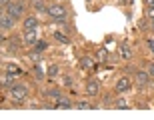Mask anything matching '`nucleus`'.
Returning <instances> with one entry per match:
<instances>
[{
	"mask_svg": "<svg viewBox=\"0 0 154 120\" xmlns=\"http://www.w3.org/2000/svg\"><path fill=\"white\" fill-rule=\"evenodd\" d=\"M46 96L52 98V100H60V98H62V92L58 90V88H50V90L46 92Z\"/></svg>",
	"mask_w": 154,
	"mask_h": 120,
	"instance_id": "dca6fc26",
	"label": "nucleus"
},
{
	"mask_svg": "<svg viewBox=\"0 0 154 120\" xmlns=\"http://www.w3.org/2000/svg\"><path fill=\"white\" fill-rule=\"evenodd\" d=\"M62 82H64V86H66V88H70V86H72V78H70V76H66Z\"/></svg>",
	"mask_w": 154,
	"mask_h": 120,
	"instance_id": "a878e982",
	"label": "nucleus"
},
{
	"mask_svg": "<svg viewBox=\"0 0 154 120\" xmlns=\"http://www.w3.org/2000/svg\"><path fill=\"white\" fill-rule=\"evenodd\" d=\"M30 6H32V10L38 12V14H44V12H48V4H46L44 0H30Z\"/></svg>",
	"mask_w": 154,
	"mask_h": 120,
	"instance_id": "9d476101",
	"label": "nucleus"
},
{
	"mask_svg": "<svg viewBox=\"0 0 154 120\" xmlns=\"http://www.w3.org/2000/svg\"><path fill=\"white\" fill-rule=\"evenodd\" d=\"M74 108H78V110H88V108H96V106H92V104L86 102V100H80V102L74 104Z\"/></svg>",
	"mask_w": 154,
	"mask_h": 120,
	"instance_id": "aec40b11",
	"label": "nucleus"
},
{
	"mask_svg": "<svg viewBox=\"0 0 154 120\" xmlns=\"http://www.w3.org/2000/svg\"><path fill=\"white\" fill-rule=\"evenodd\" d=\"M34 76L38 80H42L46 76V68H44V64L40 62V60H38V64H34Z\"/></svg>",
	"mask_w": 154,
	"mask_h": 120,
	"instance_id": "2eb2a0df",
	"label": "nucleus"
},
{
	"mask_svg": "<svg viewBox=\"0 0 154 120\" xmlns=\"http://www.w3.org/2000/svg\"><path fill=\"white\" fill-rule=\"evenodd\" d=\"M130 88H132V80L128 78V76H120V78L116 80V84H114V90L120 92V94H122V92H128Z\"/></svg>",
	"mask_w": 154,
	"mask_h": 120,
	"instance_id": "0eeeda50",
	"label": "nucleus"
},
{
	"mask_svg": "<svg viewBox=\"0 0 154 120\" xmlns=\"http://www.w3.org/2000/svg\"><path fill=\"white\" fill-rule=\"evenodd\" d=\"M134 84L138 88H146V86L152 84V76L146 72V70H138L136 74H134Z\"/></svg>",
	"mask_w": 154,
	"mask_h": 120,
	"instance_id": "20e7f679",
	"label": "nucleus"
},
{
	"mask_svg": "<svg viewBox=\"0 0 154 120\" xmlns=\"http://www.w3.org/2000/svg\"><path fill=\"white\" fill-rule=\"evenodd\" d=\"M46 48H48V44H46L44 40H38V42H36V44H34V50H38V52L46 50Z\"/></svg>",
	"mask_w": 154,
	"mask_h": 120,
	"instance_id": "4be33fe9",
	"label": "nucleus"
},
{
	"mask_svg": "<svg viewBox=\"0 0 154 120\" xmlns=\"http://www.w3.org/2000/svg\"><path fill=\"white\" fill-rule=\"evenodd\" d=\"M6 12L12 14V16L18 20V18H22L24 14H26V2H24V0H12V4L6 8Z\"/></svg>",
	"mask_w": 154,
	"mask_h": 120,
	"instance_id": "7ed1b4c3",
	"label": "nucleus"
},
{
	"mask_svg": "<svg viewBox=\"0 0 154 120\" xmlns=\"http://www.w3.org/2000/svg\"><path fill=\"white\" fill-rule=\"evenodd\" d=\"M46 14L54 22H66V18H68V12H66V8L62 4H48V12Z\"/></svg>",
	"mask_w": 154,
	"mask_h": 120,
	"instance_id": "f257e3e1",
	"label": "nucleus"
},
{
	"mask_svg": "<svg viewBox=\"0 0 154 120\" xmlns=\"http://www.w3.org/2000/svg\"><path fill=\"white\" fill-rule=\"evenodd\" d=\"M120 56L124 58V60H130L134 54H132V48H130V44H122L120 46Z\"/></svg>",
	"mask_w": 154,
	"mask_h": 120,
	"instance_id": "ddd939ff",
	"label": "nucleus"
},
{
	"mask_svg": "<svg viewBox=\"0 0 154 120\" xmlns=\"http://www.w3.org/2000/svg\"><path fill=\"white\" fill-rule=\"evenodd\" d=\"M10 4H12V0H0V6H2V8H8Z\"/></svg>",
	"mask_w": 154,
	"mask_h": 120,
	"instance_id": "bb28decb",
	"label": "nucleus"
},
{
	"mask_svg": "<svg viewBox=\"0 0 154 120\" xmlns=\"http://www.w3.org/2000/svg\"><path fill=\"white\" fill-rule=\"evenodd\" d=\"M84 92H86V96H96L98 92H100V82H98L96 78L86 80V84H84Z\"/></svg>",
	"mask_w": 154,
	"mask_h": 120,
	"instance_id": "423d86ee",
	"label": "nucleus"
},
{
	"mask_svg": "<svg viewBox=\"0 0 154 120\" xmlns=\"http://www.w3.org/2000/svg\"><path fill=\"white\" fill-rule=\"evenodd\" d=\"M152 30H154V22H152Z\"/></svg>",
	"mask_w": 154,
	"mask_h": 120,
	"instance_id": "c756f323",
	"label": "nucleus"
},
{
	"mask_svg": "<svg viewBox=\"0 0 154 120\" xmlns=\"http://www.w3.org/2000/svg\"><path fill=\"white\" fill-rule=\"evenodd\" d=\"M58 74H60V66H56V64H50V66L46 68V76H48L50 80H54Z\"/></svg>",
	"mask_w": 154,
	"mask_h": 120,
	"instance_id": "4468645a",
	"label": "nucleus"
},
{
	"mask_svg": "<svg viewBox=\"0 0 154 120\" xmlns=\"http://www.w3.org/2000/svg\"><path fill=\"white\" fill-rule=\"evenodd\" d=\"M26 96H28V86L24 84V82H16V84L10 86V98L12 100L22 102V100H26Z\"/></svg>",
	"mask_w": 154,
	"mask_h": 120,
	"instance_id": "f03ea898",
	"label": "nucleus"
},
{
	"mask_svg": "<svg viewBox=\"0 0 154 120\" xmlns=\"http://www.w3.org/2000/svg\"><path fill=\"white\" fill-rule=\"evenodd\" d=\"M118 2H120V4H126V2H128V0H118Z\"/></svg>",
	"mask_w": 154,
	"mask_h": 120,
	"instance_id": "c85d7f7f",
	"label": "nucleus"
},
{
	"mask_svg": "<svg viewBox=\"0 0 154 120\" xmlns=\"http://www.w3.org/2000/svg\"><path fill=\"white\" fill-rule=\"evenodd\" d=\"M146 72H148L150 76L154 78V62H150V64H146Z\"/></svg>",
	"mask_w": 154,
	"mask_h": 120,
	"instance_id": "393cba45",
	"label": "nucleus"
},
{
	"mask_svg": "<svg viewBox=\"0 0 154 120\" xmlns=\"http://www.w3.org/2000/svg\"><path fill=\"white\" fill-rule=\"evenodd\" d=\"M146 46H148V50L154 54V38H150V36H148V38H146Z\"/></svg>",
	"mask_w": 154,
	"mask_h": 120,
	"instance_id": "b1692460",
	"label": "nucleus"
},
{
	"mask_svg": "<svg viewBox=\"0 0 154 120\" xmlns=\"http://www.w3.org/2000/svg\"><path fill=\"white\" fill-rule=\"evenodd\" d=\"M56 108H62V110H70V108H74V104L70 102L66 96H62L60 100H56Z\"/></svg>",
	"mask_w": 154,
	"mask_h": 120,
	"instance_id": "f8f14e48",
	"label": "nucleus"
},
{
	"mask_svg": "<svg viewBox=\"0 0 154 120\" xmlns=\"http://www.w3.org/2000/svg\"><path fill=\"white\" fill-rule=\"evenodd\" d=\"M38 40H40V32H38V28H34V30H24V32H22V42H24V44L34 46Z\"/></svg>",
	"mask_w": 154,
	"mask_h": 120,
	"instance_id": "39448f33",
	"label": "nucleus"
},
{
	"mask_svg": "<svg viewBox=\"0 0 154 120\" xmlns=\"http://www.w3.org/2000/svg\"><path fill=\"white\" fill-rule=\"evenodd\" d=\"M146 18H148L150 22H154V6L152 8H146Z\"/></svg>",
	"mask_w": 154,
	"mask_h": 120,
	"instance_id": "5701e85b",
	"label": "nucleus"
},
{
	"mask_svg": "<svg viewBox=\"0 0 154 120\" xmlns=\"http://www.w3.org/2000/svg\"><path fill=\"white\" fill-rule=\"evenodd\" d=\"M14 20H16V18L12 16V14H8V12H2V14H0V28H2V32L10 30L12 26H14Z\"/></svg>",
	"mask_w": 154,
	"mask_h": 120,
	"instance_id": "6e6552de",
	"label": "nucleus"
},
{
	"mask_svg": "<svg viewBox=\"0 0 154 120\" xmlns=\"http://www.w3.org/2000/svg\"><path fill=\"white\" fill-rule=\"evenodd\" d=\"M40 26V20H38V16H34V14H30V16H26L22 20V28L24 30H34V28H38Z\"/></svg>",
	"mask_w": 154,
	"mask_h": 120,
	"instance_id": "1a4fd4ad",
	"label": "nucleus"
},
{
	"mask_svg": "<svg viewBox=\"0 0 154 120\" xmlns=\"http://www.w3.org/2000/svg\"><path fill=\"white\" fill-rule=\"evenodd\" d=\"M114 106H116L118 110H128V108H130V104L126 102V98H116Z\"/></svg>",
	"mask_w": 154,
	"mask_h": 120,
	"instance_id": "f3484780",
	"label": "nucleus"
},
{
	"mask_svg": "<svg viewBox=\"0 0 154 120\" xmlns=\"http://www.w3.org/2000/svg\"><path fill=\"white\" fill-rule=\"evenodd\" d=\"M6 72H8V74H12V76H16V74H20V72H22V70H20V66H16V64H6Z\"/></svg>",
	"mask_w": 154,
	"mask_h": 120,
	"instance_id": "a211bd4d",
	"label": "nucleus"
},
{
	"mask_svg": "<svg viewBox=\"0 0 154 120\" xmlns=\"http://www.w3.org/2000/svg\"><path fill=\"white\" fill-rule=\"evenodd\" d=\"M12 84H14V82H12V74H8V72L2 74V86H4V88H10Z\"/></svg>",
	"mask_w": 154,
	"mask_h": 120,
	"instance_id": "412c9836",
	"label": "nucleus"
},
{
	"mask_svg": "<svg viewBox=\"0 0 154 120\" xmlns=\"http://www.w3.org/2000/svg\"><path fill=\"white\" fill-rule=\"evenodd\" d=\"M144 2H146V8H152L154 6V0H144Z\"/></svg>",
	"mask_w": 154,
	"mask_h": 120,
	"instance_id": "cd10ccee",
	"label": "nucleus"
},
{
	"mask_svg": "<svg viewBox=\"0 0 154 120\" xmlns=\"http://www.w3.org/2000/svg\"><path fill=\"white\" fill-rule=\"evenodd\" d=\"M54 40H58L60 44H70V38L66 34H62V32H54Z\"/></svg>",
	"mask_w": 154,
	"mask_h": 120,
	"instance_id": "6ab92c4d",
	"label": "nucleus"
},
{
	"mask_svg": "<svg viewBox=\"0 0 154 120\" xmlns=\"http://www.w3.org/2000/svg\"><path fill=\"white\" fill-rule=\"evenodd\" d=\"M94 60H92L90 56H82L80 58V68H84V70H94Z\"/></svg>",
	"mask_w": 154,
	"mask_h": 120,
	"instance_id": "9b49d317",
	"label": "nucleus"
}]
</instances>
